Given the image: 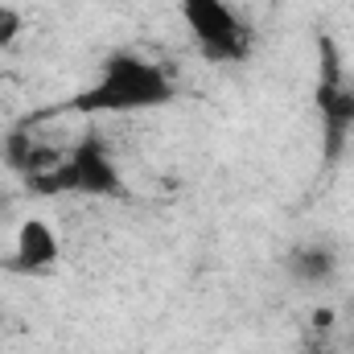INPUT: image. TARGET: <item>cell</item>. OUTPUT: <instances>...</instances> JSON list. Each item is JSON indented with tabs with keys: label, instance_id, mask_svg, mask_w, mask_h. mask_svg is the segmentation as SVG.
Segmentation results:
<instances>
[{
	"label": "cell",
	"instance_id": "5",
	"mask_svg": "<svg viewBox=\"0 0 354 354\" xmlns=\"http://www.w3.org/2000/svg\"><path fill=\"white\" fill-rule=\"evenodd\" d=\"M334 268H338V256H334L330 248H322V243H305V248H297L292 260H288L292 280H301V284H326V280L334 276Z\"/></svg>",
	"mask_w": 354,
	"mask_h": 354
},
{
	"label": "cell",
	"instance_id": "1",
	"mask_svg": "<svg viewBox=\"0 0 354 354\" xmlns=\"http://www.w3.org/2000/svg\"><path fill=\"white\" fill-rule=\"evenodd\" d=\"M177 99V79L169 66H161L149 54L136 50H115L103 58V66L91 75L87 87L75 91L66 103L75 115H140V111H161Z\"/></svg>",
	"mask_w": 354,
	"mask_h": 354
},
{
	"label": "cell",
	"instance_id": "3",
	"mask_svg": "<svg viewBox=\"0 0 354 354\" xmlns=\"http://www.w3.org/2000/svg\"><path fill=\"white\" fill-rule=\"evenodd\" d=\"M66 256V239L54 218L46 214H25L12 227L8 239V272L17 276H50Z\"/></svg>",
	"mask_w": 354,
	"mask_h": 354
},
{
	"label": "cell",
	"instance_id": "4",
	"mask_svg": "<svg viewBox=\"0 0 354 354\" xmlns=\"http://www.w3.org/2000/svg\"><path fill=\"white\" fill-rule=\"evenodd\" d=\"M46 177H50V189H62V194H87V198L120 194V169L95 140L66 153Z\"/></svg>",
	"mask_w": 354,
	"mask_h": 354
},
{
	"label": "cell",
	"instance_id": "2",
	"mask_svg": "<svg viewBox=\"0 0 354 354\" xmlns=\"http://www.w3.org/2000/svg\"><path fill=\"white\" fill-rule=\"evenodd\" d=\"M177 17L206 62L235 66L252 54L248 21L231 0H177Z\"/></svg>",
	"mask_w": 354,
	"mask_h": 354
},
{
	"label": "cell",
	"instance_id": "6",
	"mask_svg": "<svg viewBox=\"0 0 354 354\" xmlns=\"http://www.w3.org/2000/svg\"><path fill=\"white\" fill-rule=\"evenodd\" d=\"M25 37V8L12 0H0V50H12Z\"/></svg>",
	"mask_w": 354,
	"mask_h": 354
}]
</instances>
